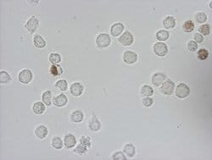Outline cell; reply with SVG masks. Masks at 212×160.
Here are the masks:
<instances>
[{"label": "cell", "instance_id": "6da1fadb", "mask_svg": "<svg viewBox=\"0 0 212 160\" xmlns=\"http://www.w3.org/2000/svg\"><path fill=\"white\" fill-rule=\"evenodd\" d=\"M190 89L189 87L187 86L186 84L180 83L177 87L176 90V95L177 97H179L181 99H183L189 95Z\"/></svg>", "mask_w": 212, "mask_h": 160}, {"label": "cell", "instance_id": "7a4b0ae2", "mask_svg": "<svg viewBox=\"0 0 212 160\" xmlns=\"http://www.w3.org/2000/svg\"><path fill=\"white\" fill-rule=\"evenodd\" d=\"M110 42H111L110 37L108 34H104V33H102V34L99 35V37L96 39V43L98 45V47H99V48L108 47L110 44Z\"/></svg>", "mask_w": 212, "mask_h": 160}, {"label": "cell", "instance_id": "3957f363", "mask_svg": "<svg viewBox=\"0 0 212 160\" xmlns=\"http://www.w3.org/2000/svg\"><path fill=\"white\" fill-rule=\"evenodd\" d=\"M154 52L155 53V54L158 55V56L163 57V56L167 54L168 48H167L166 45L163 43V42H157L154 46Z\"/></svg>", "mask_w": 212, "mask_h": 160}, {"label": "cell", "instance_id": "277c9868", "mask_svg": "<svg viewBox=\"0 0 212 160\" xmlns=\"http://www.w3.org/2000/svg\"><path fill=\"white\" fill-rule=\"evenodd\" d=\"M32 80V73L30 70H23L19 74V80L23 84H28Z\"/></svg>", "mask_w": 212, "mask_h": 160}, {"label": "cell", "instance_id": "5b68a950", "mask_svg": "<svg viewBox=\"0 0 212 160\" xmlns=\"http://www.w3.org/2000/svg\"><path fill=\"white\" fill-rule=\"evenodd\" d=\"M174 87H175V85H174L173 81H171L170 80H167L166 81H165L163 83V86L161 88V91L163 94L170 95L173 93Z\"/></svg>", "mask_w": 212, "mask_h": 160}, {"label": "cell", "instance_id": "8992f818", "mask_svg": "<svg viewBox=\"0 0 212 160\" xmlns=\"http://www.w3.org/2000/svg\"><path fill=\"white\" fill-rule=\"evenodd\" d=\"M39 26L38 19L36 18L35 16H32L26 24V28L31 33H33L36 30L38 29Z\"/></svg>", "mask_w": 212, "mask_h": 160}, {"label": "cell", "instance_id": "52a82bcc", "mask_svg": "<svg viewBox=\"0 0 212 160\" xmlns=\"http://www.w3.org/2000/svg\"><path fill=\"white\" fill-rule=\"evenodd\" d=\"M120 42L124 46H130L133 42V36L129 32H126L119 38Z\"/></svg>", "mask_w": 212, "mask_h": 160}, {"label": "cell", "instance_id": "ba28073f", "mask_svg": "<svg viewBox=\"0 0 212 160\" xmlns=\"http://www.w3.org/2000/svg\"><path fill=\"white\" fill-rule=\"evenodd\" d=\"M123 59H124L125 63H126V64H134L136 61L138 60V55L136 54L134 52L126 51L125 52V54H124Z\"/></svg>", "mask_w": 212, "mask_h": 160}, {"label": "cell", "instance_id": "9c48e42d", "mask_svg": "<svg viewBox=\"0 0 212 160\" xmlns=\"http://www.w3.org/2000/svg\"><path fill=\"white\" fill-rule=\"evenodd\" d=\"M166 80V76L162 73L154 74L152 77V83L154 84L155 87H160L161 84L163 83Z\"/></svg>", "mask_w": 212, "mask_h": 160}, {"label": "cell", "instance_id": "30bf717a", "mask_svg": "<svg viewBox=\"0 0 212 160\" xmlns=\"http://www.w3.org/2000/svg\"><path fill=\"white\" fill-rule=\"evenodd\" d=\"M124 31V25L121 24V23H116L114 24L111 27V34L114 37H117V36L121 35L122 33V32Z\"/></svg>", "mask_w": 212, "mask_h": 160}, {"label": "cell", "instance_id": "8fae6325", "mask_svg": "<svg viewBox=\"0 0 212 160\" xmlns=\"http://www.w3.org/2000/svg\"><path fill=\"white\" fill-rule=\"evenodd\" d=\"M35 134L39 139H44L48 135V129L44 125H39L36 129Z\"/></svg>", "mask_w": 212, "mask_h": 160}, {"label": "cell", "instance_id": "7c38bea8", "mask_svg": "<svg viewBox=\"0 0 212 160\" xmlns=\"http://www.w3.org/2000/svg\"><path fill=\"white\" fill-rule=\"evenodd\" d=\"M83 92V87L80 83H73L71 87V93L73 96H80Z\"/></svg>", "mask_w": 212, "mask_h": 160}, {"label": "cell", "instance_id": "4fadbf2b", "mask_svg": "<svg viewBox=\"0 0 212 160\" xmlns=\"http://www.w3.org/2000/svg\"><path fill=\"white\" fill-rule=\"evenodd\" d=\"M64 145L67 148H71L73 147L77 143V140H76V137H75L73 135L69 134L67 136H65L64 137Z\"/></svg>", "mask_w": 212, "mask_h": 160}, {"label": "cell", "instance_id": "5bb4252c", "mask_svg": "<svg viewBox=\"0 0 212 160\" xmlns=\"http://www.w3.org/2000/svg\"><path fill=\"white\" fill-rule=\"evenodd\" d=\"M67 97H65V95L61 94V95L58 96L57 97H55L54 101H53V102L57 107H63V106H64L67 103Z\"/></svg>", "mask_w": 212, "mask_h": 160}, {"label": "cell", "instance_id": "9a60e30c", "mask_svg": "<svg viewBox=\"0 0 212 160\" xmlns=\"http://www.w3.org/2000/svg\"><path fill=\"white\" fill-rule=\"evenodd\" d=\"M163 25L166 29H172L176 26V19L172 16H167L163 21Z\"/></svg>", "mask_w": 212, "mask_h": 160}, {"label": "cell", "instance_id": "2e32d148", "mask_svg": "<svg viewBox=\"0 0 212 160\" xmlns=\"http://www.w3.org/2000/svg\"><path fill=\"white\" fill-rule=\"evenodd\" d=\"M32 109H33V112L35 113V114H37V115H41V114H42V113L45 111V106H44V104L42 102H38L34 103Z\"/></svg>", "mask_w": 212, "mask_h": 160}, {"label": "cell", "instance_id": "e0dca14e", "mask_svg": "<svg viewBox=\"0 0 212 160\" xmlns=\"http://www.w3.org/2000/svg\"><path fill=\"white\" fill-rule=\"evenodd\" d=\"M71 119V120L75 122V123H80L83 119V114L81 112V111H79V110H77V111L72 113Z\"/></svg>", "mask_w": 212, "mask_h": 160}, {"label": "cell", "instance_id": "ac0fdd59", "mask_svg": "<svg viewBox=\"0 0 212 160\" xmlns=\"http://www.w3.org/2000/svg\"><path fill=\"white\" fill-rule=\"evenodd\" d=\"M100 123L99 121V119H97V117L95 115L93 116V119H92V120H91L90 124H89V128H90V130H92V131H99L100 129Z\"/></svg>", "mask_w": 212, "mask_h": 160}, {"label": "cell", "instance_id": "d6986e66", "mask_svg": "<svg viewBox=\"0 0 212 160\" xmlns=\"http://www.w3.org/2000/svg\"><path fill=\"white\" fill-rule=\"evenodd\" d=\"M34 45H35V47H37L38 48H42L45 47L46 45V42L45 41L43 40V38H42L41 36L39 35H36L35 37H34Z\"/></svg>", "mask_w": 212, "mask_h": 160}, {"label": "cell", "instance_id": "ffe728a7", "mask_svg": "<svg viewBox=\"0 0 212 160\" xmlns=\"http://www.w3.org/2000/svg\"><path fill=\"white\" fill-rule=\"evenodd\" d=\"M124 153H125L128 157L132 158L135 155V147L132 144L126 145L124 147Z\"/></svg>", "mask_w": 212, "mask_h": 160}, {"label": "cell", "instance_id": "44dd1931", "mask_svg": "<svg viewBox=\"0 0 212 160\" xmlns=\"http://www.w3.org/2000/svg\"><path fill=\"white\" fill-rule=\"evenodd\" d=\"M63 72V70L62 68L60 66V65H57V64H53L50 68V73L52 74V76H60L61 74Z\"/></svg>", "mask_w": 212, "mask_h": 160}, {"label": "cell", "instance_id": "7402d4cb", "mask_svg": "<svg viewBox=\"0 0 212 160\" xmlns=\"http://www.w3.org/2000/svg\"><path fill=\"white\" fill-rule=\"evenodd\" d=\"M141 93L143 96L150 97L153 95L154 90H153V88L151 87H149L148 85H144V86H143V87H142Z\"/></svg>", "mask_w": 212, "mask_h": 160}, {"label": "cell", "instance_id": "603a6c76", "mask_svg": "<svg viewBox=\"0 0 212 160\" xmlns=\"http://www.w3.org/2000/svg\"><path fill=\"white\" fill-rule=\"evenodd\" d=\"M156 37H157L158 40L160 41H166L169 37V33L166 32V31H163V30H161L157 32L156 34Z\"/></svg>", "mask_w": 212, "mask_h": 160}, {"label": "cell", "instance_id": "cb8c5ba5", "mask_svg": "<svg viewBox=\"0 0 212 160\" xmlns=\"http://www.w3.org/2000/svg\"><path fill=\"white\" fill-rule=\"evenodd\" d=\"M51 92L50 91H46L45 93L42 94V101L46 105L49 106L51 104Z\"/></svg>", "mask_w": 212, "mask_h": 160}, {"label": "cell", "instance_id": "d4e9b609", "mask_svg": "<svg viewBox=\"0 0 212 160\" xmlns=\"http://www.w3.org/2000/svg\"><path fill=\"white\" fill-rule=\"evenodd\" d=\"M183 30L186 32H193L194 29V24L192 20H188L183 24Z\"/></svg>", "mask_w": 212, "mask_h": 160}, {"label": "cell", "instance_id": "484cf974", "mask_svg": "<svg viewBox=\"0 0 212 160\" xmlns=\"http://www.w3.org/2000/svg\"><path fill=\"white\" fill-rule=\"evenodd\" d=\"M52 145L56 149H60L63 147V141L60 137H55L52 141Z\"/></svg>", "mask_w": 212, "mask_h": 160}, {"label": "cell", "instance_id": "4316f807", "mask_svg": "<svg viewBox=\"0 0 212 160\" xmlns=\"http://www.w3.org/2000/svg\"><path fill=\"white\" fill-rule=\"evenodd\" d=\"M49 61L51 62L52 64H58V63H60L61 61V57L60 56V54H58L53 53V54H51L50 56H49Z\"/></svg>", "mask_w": 212, "mask_h": 160}, {"label": "cell", "instance_id": "83f0119b", "mask_svg": "<svg viewBox=\"0 0 212 160\" xmlns=\"http://www.w3.org/2000/svg\"><path fill=\"white\" fill-rule=\"evenodd\" d=\"M208 56H209V52H208V50H206V49L203 48V49H200L198 52V58L200 60H205L206 58H208Z\"/></svg>", "mask_w": 212, "mask_h": 160}, {"label": "cell", "instance_id": "f1b7e54d", "mask_svg": "<svg viewBox=\"0 0 212 160\" xmlns=\"http://www.w3.org/2000/svg\"><path fill=\"white\" fill-rule=\"evenodd\" d=\"M10 80V76L9 74L5 71H1L0 72V82L1 83H7Z\"/></svg>", "mask_w": 212, "mask_h": 160}, {"label": "cell", "instance_id": "f546056e", "mask_svg": "<svg viewBox=\"0 0 212 160\" xmlns=\"http://www.w3.org/2000/svg\"><path fill=\"white\" fill-rule=\"evenodd\" d=\"M87 147L84 146V145L82 144V143H80V145H78L77 148L75 149V152H76L77 154H80V155H83V154H85L87 153Z\"/></svg>", "mask_w": 212, "mask_h": 160}, {"label": "cell", "instance_id": "4dcf8cb0", "mask_svg": "<svg viewBox=\"0 0 212 160\" xmlns=\"http://www.w3.org/2000/svg\"><path fill=\"white\" fill-rule=\"evenodd\" d=\"M199 32L202 33L203 35L207 36L209 35L210 33V26L208 24H205V25H203V26H200L199 28Z\"/></svg>", "mask_w": 212, "mask_h": 160}, {"label": "cell", "instance_id": "1f68e13d", "mask_svg": "<svg viewBox=\"0 0 212 160\" xmlns=\"http://www.w3.org/2000/svg\"><path fill=\"white\" fill-rule=\"evenodd\" d=\"M56 87H58L59 89L61 90V91H65V90L67 89V82H66V80H59V81H57V83H56Z\"/></svg>", "mask_w": 212, "mask_h": 160}, {"label": "cell", "instance_id": "d6a6232c", "mask_svg": "<svg viewBox=\"0 0 212 160\" xmlns=\"http://www.w3.org/2000/svg\"><path fill=\"white\" fill-rule=\"evenodd\" d=\"M195 18H196L197 22L204 23L205 22L206 19H207V15L205 13H203V12H199V13L197 14Z\"/></svg>", "mask_w": 212, "mask_h": 160}, {"label": "cell", "instance_id": "836d02e7", "mask_svg": "<svg viewBox=\"0 0 212 160\" xmlns=\"http://www.w3.org/2000/svg\"><path fill=\"white\" fill-rule=\"evenodd\" d=\"M188 48L190 52H194L196 51L197 48H198V44H197L196 42L194 41H190L188 43Z\"/></svg>", "mask_w": 212, "mask_h": 160}, {"label": "cell", "instance_id": "e575fe53", "mask_svg": "<svg viewBox=\"0 0 212 160\" xmlns=\"http://www.w3.org/2000/svg\"><path fill=\"white\" fill-rule=\"evenodd\" d=\"M113 159L115 160H126V158L124 154H122L121 152H117L113 155Z\"/></svg>", "mask_w": 212, "mask_h": 160}, {"label": "cell", "instance_id": "d590c367", "mask_svg": "<svg viewBox=\"0 0 212 160\" xmlns=\"http://www.w3.org/2000/svg\"><path fill=\"white\" fill-rule=\"evenodd\" d=\"M80 142L82 144H83L84 146L89 147L91 146L90 143V138L89 137H85V136H82V137L80 139Z\"/></svg>", "mask_w": 212, "mask_h": 160}, {"label": "cell", "instance_id": "8d00e7d4", "mask_svg": "<svg viewBox=\"0 0 212 160\" xmlns=\"http://www.w3.org/2000/svg\"><path fill=\"white\" fill-rule=\"evenodd\" d=\"M143 103H144V105L145 107H150L153 104V99L147 97H145V98L143 99Z\"/></svg>", "mask_w": 212, "mask_h": 160}, {"label": "cell", "instance_id": "74e56055", "mask_svg": "<svg viewBox=\"0 0 212 160\" xmlns=\"http://www.w3.org/2000/svg\"><path fill=\"white\" fill-rule=\"evenodd\" d=\"M194 40L196 41L197 42H202L204 38H203V36L200 34V33H196L194 35Z\"/></svg>", "mask_w": 212, "mask_h": 160}]
</instances>
